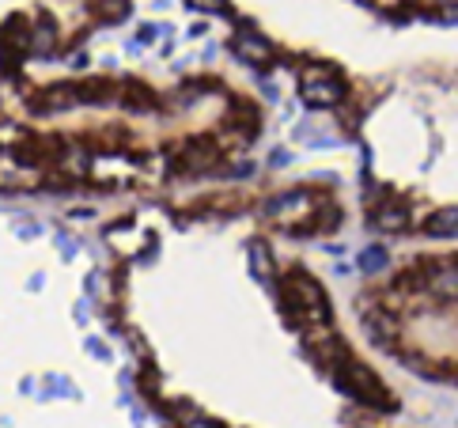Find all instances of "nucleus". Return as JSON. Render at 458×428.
<instances>
[{
  "mask_svg": "<svg viewBox=\"0 0 458 428\" xmlns=\"http://www.w3.org/2000/svg\"><path fill=\"white\" fill-rule=\"evenodd\" d=\"M333 379H338V387L345 394H352L363 406H390V398H387V390H382V383L375 379V371L363 368L360 360L341 357L338 364H333Z\"/></svg>",
  "mask_w": 458,
  "mask_h": 428,
  "instance_id": "1",
  "label": "nucleus"
},
{
  "mask_svg": "<svg viewBox=\"0 0 458 428\" xmlns=\"http://www.w3.org/2000/svg\"><path fill=\"white\" fill-rule=\"evenodd\" d=\"M341 83L338 80H319V76H311V80H303V102L307 106H333V102H341Z\"/></svg>",
  "mask_w": 458,
  "mask_h": 428,
  "instance_id": "2",
  "label": "nucleus"
},
{
  "mask_svg": "<svg viewBox=\"0 0 458 428\" xmlns=\"http://www.w3.org/2000/svg\"><path fill=\"white\" fill-rule=\"evenodd\" d=\"M231 50H235L242 61H250V64L269 61V42H265V39H258V34H250V31L235 34V39H231Z\"/></svg>",
  "mask_w": 458,
  "mask_h": 428,
  "instance_id": "3",
  "label": "nucleus"
},
{
  "mask_svg": "<svg viewBox=\"0 0 458 428\" xmlns=\"http://www.w3.org/2000/svg\"><path fill=\"white\" fill-rule=\"evenodd\" d=\"M428 292L439 300H458V269H432L428 273Z\"/></svg>",
  "mask_w": 458,
  "mask_h": 428,
  "instance_id": "4",
  "label": "nucleus"
},
{
  "mask_svg": "<svg viewBox=\"0 0 458 428\" xmlns=\"http://www.w3.org/2000/svg\"><path fill=\"white\" fill-rule=\"evenodd\" d=\"M424 231H428L432 239H454V235H458V205H454V209L432 212V216H428V224H424Z\"/></svg>",
  "mask_w": 458,
  "mask_h": 428,
  "instance_id": "5",
  "label": "nucleus"
},
{
  "mask_svg": "<svg viewBox=\"0 0 458 428\" xmlns=\"http://www.w3.org/2000/svg\"><path fill=\"white\" fill-rule=\"evenodd\" d=\"M382 265H387V250H382V247H368L360 254V269H363V273H379Z\"/></svg>",
  "mask_w": 458,
  "mask_h": 428,
  "instance_id": "6",
  "label": "nucleus"
},
{
  "mask_svg": "<svg viewBox=\"0 0 458 428\" xmlns=\"http://www.w3.org/2000/svg\"><path fill=\"white\" fill-rule=\"evenodd\" d=\"M296 205H303V193H280V198H273L265 205V212L269 216H280L284 209H296Z\"/></svg>",
  "mask_w": 458,
  "mask_h": 428,
  "instance_id": "7",
  "label": "nucleus"
},
{
  "mask_svg": "<svg viewBox=\"0 0 458 428\" xmlns=\"http://www.w3.org/2000/svg\"><path fill=\"white\" fill-rule=\"evenodd\" d=\"M405 212H401V209H387V212H379V220H375V224L382 228V231H401V228H405Z\"/></svg>",
  "mask_w": 458,
  "mask_h": 428,
  "instance_id": "8",
  "label": "nucleus"
},
{
  "mask_svg": "<svg viewBox=\"0 0 458 428\" xmlns=\"http://www.w3.org/2000/svg\"><path fill=\"white\" fill-rule=\"evenodd\" d=\"M250 258H254V269H258V277H265L269 281V273H273V269H269V250L265 247H250Z\"/></svg>",
  "mask_w": 458,
  "mask_h": 428,
  "instance_id": "9",
  "label": "nucleus"
},
{
  "mask_svg": "<svg viewBox=\"0 0 458 428\" xmlns=\"http://www.w3.org/2000/svg\"><path fill=\"white\" fill-rule=\"evenodd\" d=\"M190 4H193V8H204V12H216V15L228 12V4H223V0H190Z\"/></svg>",
  "mask_w": 458,
  "mask_h": 428,
  "instance_id": "10",
  "label": "nucleus"
},
{
  "mask_svg": "<svg viewBox=\"0 0 458 428\" xmlns=\"http://www.w3.org/2000/svg\"><path fill=\"white\" fill-rule=\"evenodd\" d=\"M439 20H443V23H458V4H454V8H443V12H439Z\"/></svg>",
  "mask_w": 458,
  "mask_h": 428,
  "instance_id": "11",
  "label": "nucleus"
},
{
  "mask_svg": "<svg viewBox=\"0 0 458 428\" xmlns=\"http://www.w3.org/2000/svg\"><path fill=\"white\" fill-rule=\"evenodd\" d=\"M190 428H216V424H212V421H193Z\"/></svg>",
  "mask_w": 458,
  "mask_h": 428,
  "instance_id": "12",
  "label": "nucleus"
}]
</instances>
